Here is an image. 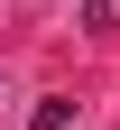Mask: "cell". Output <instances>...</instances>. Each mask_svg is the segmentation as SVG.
<instances>
[{"mask_svg":"<svg viewBox=\"0 0 120 130\" xmlns=\"http://www.w3.org/2000/svg\"><path fill=\"white\" fill-rule=\"evenodd\" d=\"M83 19H92V28H111V19H120V0H92V9H83Z\"/></svg>","mask_w":120,"mask_h":130,"instance_id":"6da1fadb","label":"cell"}]
</instances>
